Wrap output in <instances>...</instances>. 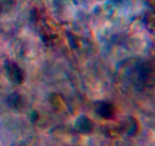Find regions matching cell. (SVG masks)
Here are the masks:
<instances>
[{
	"instance_id": "1",
	"label": "cell",
	"mask_w": 155,
	"mask_h": 146,
	"mask_svg": "<svg viewBox=\"0 0 155 146\" xmlns=\"http://www.w3.org/2000/svg\"><path fill=\"white\" fill-rule=\"evenodd\" d=\"M7 68L8 72L14 83L21 85L24 82V73L22 68L18 64L14 62H10L8 65Z\"/></svg>"
},
{
	"instance_id": "2",
	"label": "cell",
	"mask_w": 155,
	"mask_h": 146,
	"mask_svg": "<svg viewBox=\"0 0 155 146\" xmlns=\"http://www.w3.org/2000/svg\"><path fill=\"white\" fill-rule=\"evenodd\" d=\"M96 112L106 120L113 119L115 115L114 107L110 103L106 101H99L96 104Z\"/></svg>"
},
{
	"instance_id": "3",
	"label": "cell",
	"mask_w": 155,
	"mask_h": 146,
	"mask_svg": "<svg viewBox=\"0 0 155 146\" xmlns=\"http://www.w3.org/2000/svg\"><path fill=\"white\" fill-rule=\"evenodd\" d=\"M77 127L80 130V132L83 133L90 132L93 129V124L89 118L86 116H81L79 117L77 121Z\"/></svg>"
}]
</instances>
